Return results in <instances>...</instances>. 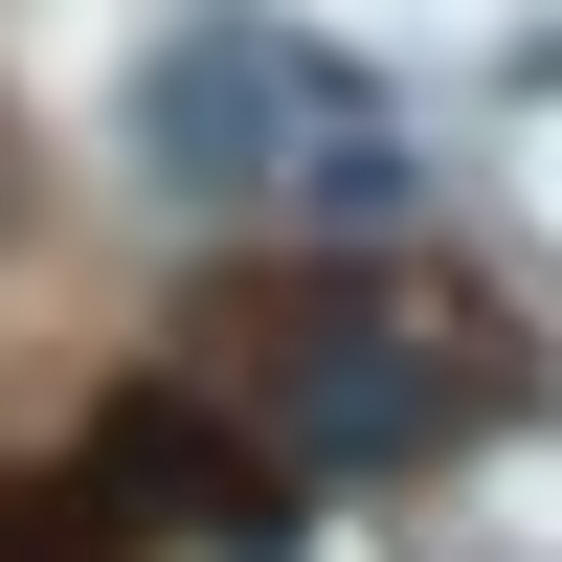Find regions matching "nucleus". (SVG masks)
Instances as JSON below:
<instances>
[{
    "label": "nucleus",
    "instance_id": "7ed1b4c3",
    "mask_svg": "<svg viewBox=\"0 0 562 562\" xmlns=\"http://www.w3.org/2000/svg\"><path fill=\"white\" fill-rule=\"evenodd\" d=\"M0 225H23V158H0Z\"/></svg>",
    "mask_w": 562,
    "mask_h": 562
},
{
    "label": "nucleus",
    "instance_id": "f257e3e1",
    "mask_svg": "<svg viewBox=\"0 0 562 562\" xmlns=\"http://www.w3.org/2000/svg\"><path fill=\"white\" fill-rule=\"evenodd\" d=\"M518 428V315L428 293V270H315L248 315V473H428V450Z\"/></svg>",
    "mask_w": 562,
    "mask_h": 562
},
{
    "label": "nucleus",
    "instance_id": "f03ea898",
    "mask_svg": "<svg viewBox=\"0 0 562 562\" xmlns=\"http://www.w3.org/2000/svg\"><path fill=\"white\" fill-rule=\"evenodd\" d=\"M293 90H315V68L248 23V0H225V23H180V45H158L135 135H158V180H180V203H248V180H270V113H293Z\"/></svg>",
    "mask_w": 562,
    "mask_h": 562
}]
</instances>
